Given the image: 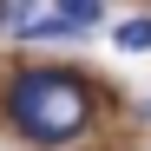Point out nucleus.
<instances>
[{"instance_id": "nucleus-1", "label": "nucleus", "mask_w": 151, "mask_h": 151, "mask_svg": "<svg viewBox=\"0 0 151 151\" xmlns=\"http://www.w3.org/2000/svg\"><path fill=\"white\" fill-rule=\"evenodd\" d=\"M7 112L27 138L40 145H59V138H79L86 118H92V99L72 72H20L13 92H7Z\"/></svg>"}, {"instance_id": "nucleus-2", "label": "nucleus", "mask_w": 151, "mask_h": 151, "mask_svg": "<svg viewBox=\"0 0 151 151\" xmlns=\"http://www.w3.org/2000/svg\"><path fill=\"white\" fill-rule=\"evenodd\" d=\"M118 46H125V53H151V20H125V27H118Z\"/></svg>"}]
</instances>
